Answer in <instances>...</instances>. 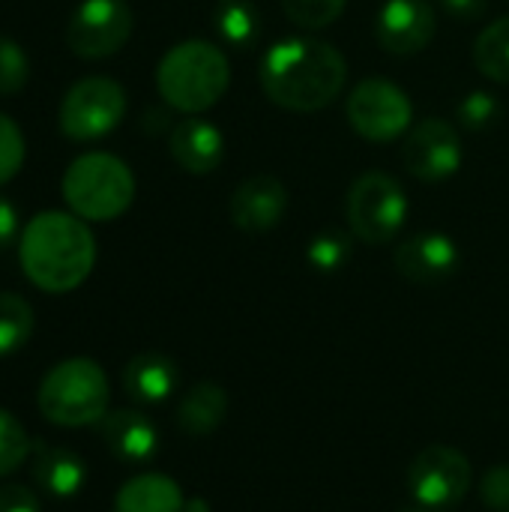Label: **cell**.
Segmentation results:
<instances>
[{
    "label": "cell",
    "mask_w": 509,
    "mask_h": 512,
    "mask_svg": "<svg viewBox=\"0 0 509 512\" xmlns=\"http://www.w3.org/2000/svg\"><path fill=\"white\" fill-rule=\"evenodd\" d=\"M258 75L270 102L309 114L339 99L348 81V63L345 54L324 39L288 36L264 51Z\"/></svg>",
    "instance_id": "cell-1"
},
{
    "label": "cell",
    "mask_w": 509,
    "mask_h": 512,
    "mask_svg": "<svg viewBox=\"0 0 509 512\" xmlns=\"http://www.w3.org/2000/svg\"><path fill=\"white\" fill-rule=\"evenodd\" d=\"M18 261L39 291L69 294L93 273L96 240L81 216L45 210L24 225L18 237Z\"/></svg>",
    "instance_id": "cell-2"
},
{
    "label": "cell",
    "mask_w": 509,
    "mask_h": 512,
    "mask_svg": "<svg viewBox=\"0 0 509 512\" xmlns=\"http://www.w3.org/2000/svg\"><path fill=\"white\" fill-rule=\"evenodd\" d=\"M231 84V66L219 45L207 39H186L165 51L156 66L159 96L183 114L213 108Z\"/></svg>",
    "instance_id": "cell-3"
},
{
    "label": "cell",
    "mask_w": 509,
    "mask_h": 512,
    "mask_svg": "<svg viewBox=\"0 0 509 512\" xmlns=\"http://www.w3.org/2000/svg\"><path fill=\"white\" fill-rule=\"evenodd\" d=\"M108 399L111 387L102 366L87 357H72L45 372L36 393V408L51 426L81 429L108 414Z\"/></svg>",
    "instance_id": "cell-4"
},
{
    "label": "cell",
    "mask_w": 509,
    "mask_h": 512,
    "mask_svg": "<svg viewBox=\"0 0 509 512\" xmlns=\"http://www.w3.org/2000/svg\"><path fill=\"white\" fill-rule=\"evenodd\" d=\"M60 189L69 213L81 216L84 222H111L132 207L135 174L120 156L93 150L66 168Z\"/></svg>",
    "instance_id": "cell-5"
},
{
    "label": "cell",
    "mask_w": 509,
    "mask_h": 512,
    "mask_svg": "<svg viewBox=\"0 0 509 512\" xmlns=\"http://www.w3.org/2000/svg\"><path fill=\"white\" fill-rule=\"evenodd\" d=\"M351 234L369 246L390 243L408 219V195L402 183L384 171L360 174L345 198Z\"/></svg>",
    "instance_id": "cell-6"
},
{
    "label": "cell",
    "mask_w": 509,
    "mask_h": 512,
    "mask_svg": "<svg viewBox=\"0 0 509 512\" xmlns=\"http://www.w3.org/2000/svg\"><path fill=\"white\" fill-rule=\"evenodd\" d=\"M126 114V90L105 75L75 81L57 111L60 132L72 141H96L120 126Z\"/></svg>",
    "instance_id": "cell-7"
},
{
    "label": "cell",
    "mask_w": 509,
    "mask_h": 512,
    "mask_svg": "<svg viewBox=\"0 0 509 512\" xmlns=\"http://www.w3.org/2000/svg\"><path fill=\"white\" fill-rule=\"evenodd\" d=\"M345 114L360 138L387 144L408 135L414 120V105L399 84L387 78H366L351 90L345 102Z\"/></svg>",
    "instance_id": "cell-8"
},
{
    "label": "cell",
    "mask_w": 509,
    "mask_h": 512,
    "mask_svg": "<svg viewBox=\"0 0 509 512\" xmlns=\"http://www.w3.org/2000/svg\"><path fill=\"white\" fill-rule=\"evenodd\" d=\"M474 471L465 453L447 444L420 450L408 468V492L426 510H450L471 492Z\"/></svg>",
    "instance_id": "cell-9"
},
{
    "label": "cell",
    "mask_w": 509,
    "mask_h": 512,
    "mask_svg": "<svg viewBox=\"0 0 509 512\" xmlns=\"http://www.w3.org/2000/svg\"><path fill=\"white\" fill-rule=\"evenodd\" d=\"M132 24L126 0H81L66 24V45L81 60H102L129 42Z\"/></svg>",
    "instance_id": "cell-10"
},
{
    "label": "cell",
    "mask_w": 509,
    "mask_h": 512,
    "mask_svg": "<svg viewBox=\"0 0 509 512\" xmlns=\"http://www.w3.org/2000/svg\"><path fill=\"white\" fill-rule=\"evenodd\" d=\"M462 159L465 153H462L459 129L444 117H426L414 123L405 135L402 162L423 183H438L453 177L462 168Z\"/></svg>",
    "instance_id": "cell-11"
},
{
    "label": "cell",
    "mask_w": 509,
    "mask_h": 512,
    "mask_svg": "<svg viewBox=\"0 0 509 512\" xmlns=\"http://www.w3.org/2000/svg\"><path fill=\"white\" fill-rule=\"evenodd\" d=\"M462 252L444 231H417L396 249V270L414 285H441L459 270Z\"/></svg>",
    "instance_id": "cell-12"
},
{
    "label": "cell",
    "mask_w": 509,
    "mask_h": 512,
    "mask_svg": "<svg viewBox=\"0 0 509 512\" xmlns=\"http://www.w3.org/2000/svg\"><path fill=\"white\" fill-rule=\"evenodd\" d=\"M378 42L399 57L420 54L438 30V15L429 0H387L378 12Z\"/></svg>",
    "instance_id": "cell-13"
},
{
    "label": "cell",
    "mask_w": 509,
    "mask_h": 512,
    "mask_svg": "<svg viewBox=\"0 0 509 512\" xmlns=\"http://www.w3.org/2000/svg\"><path fill=\"white\" fill-rule=\"evenodd\" d=\"M228 210L231 222L246 234L273 231L288 210V189L273 174H252L234 189Z\"/></svg>",
    "instance_id": "cell-14"
},
{
    "label": "cell",
    "mask_w": 509,
    "mask_h": 512,
    "mask_svg": "<svg viewBox=\"0 0 509 512\" xmlns=\"http://www.w3.org/2000/svg\"><path fill=\"white\" fill-rule=\"evenodd\" d=\"M171 159L186 174H210L222 165L225 156V135L216 123L189 114L171 129Z\"/></svg>",
    "instance_id": "cell-15"
},
{
    "label": "cell",
    "mask_w": 509,
    "mask_h": 512,
    "mask_svg": "<svg viewBox=\"0 0 509 512\" xmlns=\"http://www.w3.org/2000/svg\"><path fill=\"white\" fill-rule=\"evenodd\" d=\"M99 435H102L105 447L111 450V456H117L120 462H129V465H144L159 450V432H156L153 420L135 408L108 411L99 420Z\"/></svg>",
    "instance_id": "cell-16"
},
{
    "label": "cell",
    "mask_w": 509,
    "mask_h": 512,
    "mask_svg": "<svg viewBox=\"0 0 509 512\" xmlns=\"http://www.w3.org/2000/svg\"><path fill=\"white\" fill-rule=\"evenodd\" d=\"M27 462H30L33 483L54 498H75L87 483L84 459L66 447H54L48 441H33Z\"/></svg>",
    "instance_id": "cell-17"
},
{
    "label": "cell",
    "mask_w": 509,
    "mask_h": 512,
    "mask_svg": "<svg viewBox=\"0 0 509 512\" xmlns=\"http://www.w3.org/2000/svg\"><path fill=\"white\" fill-rule=\"evenodd\" d=\"M123 390L138 405H159L177 390V366L165 354H138L123 369Z\"/></svg>",
    "instance_id": "cell-18"
},
{
    "label": "cell",
    "mask_w": 509,
    "mask_h": 512,
    "mask_svg": "<svg viewBox=\"0 0 509 512\" xmlns=\"http://www.w3.org/2000/svg\"><path fill=\"white\" fill-rule=\"evenodd\" d=\"M183 489L165 474H138L114 498V512H183Z\"/></svg>",
    "instance_id": "cell-19"
},
{
    "label": "cell",
    "mask_w": 509,
    "mask_h": 512,
    "mask_svg": "<svg viewBox=\"0 0 509 512\" xmlns=\"http://www.w3.org/2000/svg\"><path fill=\"white\" fill-rule=\"evenodd\" d=\"M228 414V393L219 384H195L177 405V426L186 435H210Z\"/></svg>",
    "instance_id": "cell-20"
},
{
    "label": "cell",
    "mask_w": 509,
    "mask_h": 512,
    "mask_svg": "<svg viewBox=\"0 0 509 512\" xmlns=\"http://www.w3.org/2000/svg\"><path fill=\"white\" fill-rule=\"evenodd\" d=\"M216 33L231 48H252L261 36V15L252 0H222L216 6Z\"/></svg>",
    "instance_id": "cell-21"
},
{
    "label": "cell",
    "mask_w": 509,
    "mask_h": 512,
    "mask_svg": "<svg viewBox=\"0 0 509 512\" xmlns=\"http://www.w3.org/2000/svg\"><path fill=\"white\" fill-rule=\"evenodd\" d=\"M477 69L498 84H509V18H498L480 30L474 42Z\"/></svg>",
    "instance_id": "cell-22"
},
{
    "label": "cell",
    "mask_w": 509,
    "mask_h": 512,
    "mask_svg": "<svg viewBox=\"0 0 509 512\" xmlns=\"http://www.w3.org/2000/svg\"><path fill=\"white\" fill-rule=\"evenodd\" d=\"M36 327L33 306L12 291H0V357L21 351Z\"/></svg>",
    "instance_id": "cell-23"
},
{
    "label": "cell",
    "mask_w": 509,
    "mask_h": 512,
    "mask_svg": "<svg viewBox=\"0 0 509 512\" xmlns=\"http://www.w3.org/2000/svg\"><path fill=\"white\" fill-rule=\"evenodd\" d=\"M354 234H345V231H321L309 240L306 246V261L312 270L318 273H336L342 270L348 261H351V252H354Z\"/></svg>",
    "instance_id": "cell-24"
},
{
    "label": "cell",
    "mask_w": 509,
    "mask_h": 512,
    "mask_svg": "<svg viewBox=\"0 0 509 512\" xmlns=\"http://www.w3.org/2000/svg\"><path fill=\"white\" fill-rule=\"evenodd\" d=\"M33 441L18 417L0 408V477L15 474L30 459Z\"/></svg>",
    "instance_id": "cell-25"
},
{
    "label": "cell",
    "mask_w": 509,
    "mask_h": 512,
    "mask_svg": "<svg viewBox=\"0 0 509 512\" xmlns=\"http://www.w3.org/2000/svg\"><path fill=\"white\" fill-rule=\"evenodd\" d=\"M345 3L348 0H282V9L297 27L324 30L345 12Z\"/></svg>",
    "instance_id": "cell-26"
},
{
    "label": "cell",
    "mask_w": 509,
    "mask_h": 512,
    "mask_svg": "<svg viewBox=\"0 0 509 512\" xmlns=\"http://www.w3.org/2000/svg\"><path fill=\"white\" fill-rule=\"evenodd\" d=\"M30 78V60L24 54V48L9 39L0 36V96H15Z\"/></svg>",
    "instance_id": "cell-27"
},
{
    "label": "cell",
    "mask_w": 509,
    "mask_h": 512,
    "mask_svg": "<svg viewBox=\"0 0 509 512\" xmlns=\"http://www.w3.org/2000/svg\"><path fill=\"white\" fill-rule=\"evenodd\" d=\"M24 165V132L0 111V186H6Z\"/></svg>",
    "instance_id": "cell-28"
},
{
    "label": "cell",
    "mask_w": 509,
    "mask_h": 512,
    "mask_svg": "<svg viewBox=\"0 0 509 512\" xmlns=\"http://www.w3.org/2000/svg\"><path fill=\"white\" fill-rule=\"evenodd\" d=\"M501 105L495 99V93H486V90H474L468 93L459 108H456V117H459V126L471 129V132H480V129H489L498 117Z\"/></svg>",
    "instance_id": "cell-29"
},
{
    "label": "cell",
    "mask_w": 509,
    "mask_h": 512,
    "mask_svg": "<svg viewBox=\"0 0 509 512\" xmlns=\"http://www.w3.org/2000/svg\"><path fill=\"white\" fill-rule=\"evenodd\" d=\"M480 501L492 512H509V465H492L483 474Z\"/></svg>",
    "instance_id": "cell-30"
},
{
    "label": "cell",
    "mask_w": 509,
    "mask_h": 512,
    "mask_svg": "<svg viewBox=\"0 0 509 512\" xmlns=\"http://www.w3.org/2000/svg\"><path fill=\"white\" fill-rule=\"evenodd\" d=\"M0 512H42L36 492L27 486H0Z\"/></svg>",
    "instance_id": "cell-31"
},
{
    "label": "cell",
    "mask_w": 509,
    "mask_h": 512,
    "mask_svg": "<svg viewBox=\"0 0 509 512\" xmlns=\"http://www.w3.org/2000/svg\"><path fill=\"white\" fill-rule=\"evenodd\" d=\"M15 234H18V210L9 198L0 195V249L12 246Z\"/></svg>",
    "instance_id": "cell-32"
},
{
    "label": "cell",
    "mask_w": 509,
    "mask_h": 512,
    "mask_svg": "<svg viewBox=\"0 0 509 512\" xmlns=\"http://www.w3.org/2000/svg\"><path fill=\"white\" fill-rule=\"evenodd\" d=\"M441 6L462 21H474L486 12V0H441Z\"/></svg>",
    "instance_id": "cell-33"
},
{
    "label": "cell",
    "mask_w": 509,
    "mask_h": 512,
    "mask_svg": "<svg viewBox=\"0 0 509 512\" xmlns=\"http://www.w3.org/2000/svg\"><path fill=\"white\" fill-rule=\"evenodd\" d=\"M183 512H210V507H207V501L195 498V501H186V507H183Z\"/></svg>",
    "instance_id": "cell-34"
},
{
    "label": "cell",
    "mask_w": 509,
    "mask_h": 512,
    "mask_svg": "<svg viewBox=\"0 0 509 512\" xmlns=\"http://www.w3.org/2000/svg\"><path fill=\"white\" fill-rule=\"evenodd\" d=\"M402 512H435V510H426V507H414V510H402Z\"/></svg>",
    "instance_id": "cell-35"
},
{
    "label": "cell",
    "mask_w": 509,
    "mask_h": 512,
    "mask_svg": "<svg viewBox=\"0 0 509 512\" xmlns=\"http://www.w3.org/2000/svg\"><path fill=\"white\" fill-rule=\"evenodd\" d=\"M435 512H438V510H435Z\"/></svg>",
    "instance_id": "cell-36"
}]
</instances>
